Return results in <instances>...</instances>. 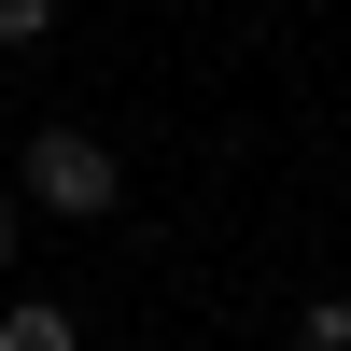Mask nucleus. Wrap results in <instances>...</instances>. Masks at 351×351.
Returning a JSON list of instances; mask_svg holds the SVG:
<instances>
[{
	"mask_svg": "<svg viewBox=\"0 0 351 351\" xmlns=\"http://www.w3.org/2000/svg\"><path fill=\"white\" fill-rule=\"evenodd\" d=\"M112 183H127V169H112L84 127H43V141H28V197H43L56 225H99V211H112Z\"/></svg>",
	"mask_w": 351,
	"mask_h": 351,
	"instance_id": "f257e3e1",
	"label": "nucleus"
},
{
	"mask_svg": "<svg viewBox=\"0 0 351 351\" xmlns=\"http://www.w3.org/2000/svg\"><path fill=\"white\" fill-rule=\"evenodd\" d=\"M0 267H14V211H0Z\"/></svg>",
	"mask_w": 351,
	"mask_h": 351,
	"instance_id": "39448f33",
	"label": "nucleus"
},
{
	"mask_svg": "<svg viewBox=\"0 0 351 351\" xmlns=\"http://www.w3.org/2000/svg\"><path fill=\"white\" fill-rule=\"evenodd\" d=\"M0 351H71V309H43V295L0 309Z\"/></svg>",
	"mask_w": 351,
	"mask_h": 351,
	"instance_id": "f03ea898",
	"label": "nucleus"
},
{
	"mask_svg": "<svg viewBox=\"0 0 351 351\" xmlns=\"http://www.w3.org/2000/svg\"><path fill=\"white\" fill-rule=\"evenodd\" d=\"M43 14L56 0H0V43H43Z\"/></svg>",
	"mask_w": 351,
	"mask_h": 351,
	"instance_id": "20e7f679",
	"label": "nucleus"
},
{
	"mask_svg": "<svg viewBox=\"0 0 351 351\" xmlns=\"http://www.w3.org/2000/svg\"><path fill=\"white\" fill-rule=\"evenodd\" d=\"M295 351H351V295H309L295 309Z\"/></svg>",
	"mask_w": 351,
	"mask_h": 351,
	"instance_id": "7ed1b4c3",
	"label": "nucleus"
}]
</instances>
